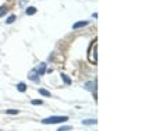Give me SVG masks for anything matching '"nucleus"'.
<instances>
[{"instance_id": "9", "label": "nucleus", "mask_w": 167, "mask_h": 131, "mask_svg": "<svg viewBox=\"0 0 167 131\" xmlns=\"http://www.w3.org/2000/svg\"><path fill=\"white\" fill-rule=\"evenodd\" d=\"M61 78H63V81L65 82V85H70L71 84V78L68 75H65V74H61Z\"/></svg>"}, {"instance_id": "17", "label": "nucleus", "mask_w": 167, "mask_h": 131, "mask_svg": "<svg viewBox=\"0 0 167 131\" xmlns=\"http://www.w3.org/2000/svg\"><path fill=\"white\" fill-rule=\"evenodd\" d=\"M32 105H35V106H38V105H42V100L39 99V100H32Z\"/></svg>"}, {"instance_id": "2", "label": "nucleus", "mask_w": 167, "mask_h": 131, "mask_svg": "<svg viewBox=\"0 0 167 131\" xmlns=\"http://www.w3.org/2000/svg\"><path fill=\"white\" fill-rule=\"evenodd\" d=\"M96 50H98V45H96V41H93V42L91 43V46H89V50H88V60L91 61L92 64H96V61H98Z\"/></svg>"}, {"instance_id": "8", "label": "nucleus", "mask_w": 167, "mask_h": 131, "mask_svg": "<svg viewBox=\"0 0 167 131\" xmlns=\"http://www.w3.org/2000/svg\"><path fill=\"white\" fill-rule=\"evenodd\" d=\"M98 120H93V119H88V120H82V124L85 126H92V124H96Z\"/></svg>"}, {"instance_id": "18", "label": "nucleus", "mask_w": 167, "mask_h": 131, "mask_svg": "<svg viewBox=\"0 0 167 131\" xmlns=\"http://www.w3.org/2000/svg\"><path fill=\"white\" fill-rule=\"evenodd\" d=\"M0 131H2V130H0Z\"/></svg>"}, {"instance_id": "7", "label": "nucleus", "mask_w": 167, "mask_h": 131, "mask_svg": "<svg viewBox=\"0 0 167 131\" xmlns=\"http://www.w3.org/2000/svg\"><path fill=\"white\" fill-rule=\"evenodd\" d=\"M25 13L28 14V16H34L35 13H36V7H34V6H31V7H28L25 10Z\"/></svg>"}, {"instance_id": "1", "label": "nucleus", "mask_w": 167, "mask_h": 131, "mask_svg": "<svg viewBox=\"0 0 167 131\" xmlns=\"http://www.w3.org/2000/svg\"><path fill=\"white\" fill-rule=\"evenodd\" d=\"M68 117L67 116H50V117H46L42 120L43 124H57V123H64L67 121Z\"/></svg>"}, {"instance_id": "6", "label": "nucleus", "mask_w": 167, "mask_h": 131, "mask_svg": "<svg viewBox=\"0 0 167 131\" xmlns=\"http://www.w3.org/2000/svg\"><path fill=\"white\" fill-rule=\"evenodd\" d=\"M85 25H88V21H78V22H75L73 25V29H79V28H82V27H85Z\"/></svg>"}, {"instance_id": "11", "label": "nucleus", "mask_w": 167, "mask_h": 131, "mask_svg": "<svg viewBox=\"0 0 167 131\" xmlns=\"http://www.w3.org/2000/svg\"><path fill=\"white\" fill-rule=\"evenodd\" d=\"M39 94L43 95V96H49V98H50V92L46 91V89H42V88H41V89H39Z\"/></svg>"}, {"instance_id": "13", "label": "nucleus", "mask_w": 167, "mask_h": 131, "mask_svg": "<svg viewBox=\"0 0 167 131\" xmlns=\"http://www.w3.org/2000/svg\"><path fill=\"white\" fill-rule=\"evenodd\" d=\"M7 10H8V8L6 7V6H2V7H0V17H2L3 14H4V13H6V11H7Z\"/></svg>"}, {"instance_id": "3", "label": "nucleus", "mask_w": 167, "mask_h": 131, "mask_svg": "<svg viewBox=\"0 0 167 131\" xmlns=\"http://www.w3.org/2000/svg\"><path fill=\"white\" fill-rule=\"evenodd\" d=\"M28 78L32 80V81H35V82H39V74H38L36 68H34V70L29 71V73H28Z\"/></svg>"}, {"instance_id": "10", "label": "nucleus", "mask_w": 167, "mask_h": 131, "mask_svg": "<svg viewBox=\"0 0 167 131\" xmlns=\"http://www.w3.org/2000/svg\"><path fill=\"white\" fill-rule=\"evenodd\" d=\"M17 89H18L20 92H25L26 91V85L24 84V82H20V84L17 85Z\"/></svg>"}, {"instance_id": "4", "label": "nucleus", "mask_w": 167, "mask_h": 131, "mask_svg": "<svg viewBox=\"0 0 167 131\" xmlns=\"http://www.w3.org/2000/svg\"><path fill=\"white\" fill-rule=\"evenodd\" d=\"M84 88H85L86 91L95 92V91H96V84H95L93 81H88V82H86V84H85V87H84Z\"/></svg>"}, {"instance_id": "15", "label": "nucleus", "mask_w": 167, "mask_h": 131, "mask_svg": "<svg viewBox=\"0 0 167 131\" xmlns=\"http://www.w3.org/2000/svg\"><path fill=\"white\" fill-rule=\"evenodd\" d=\"M29 2V0H20V7H25V4H26V3H28Z\"/></svg>"}, {"instance_id": "14", "label": "nucleus", "mask_w": 167, "mask_h": 131, "mask_svg": "<svg viewBox=\"0 0 167 131\" xmlns=\"http://www.w3.org/2000/svg\"><path fill=\"white\" fill-rule=\"evenodd\" d=\"M71 130V127L70 126H64V127H60L57 131H70Z\"/></svg>"}, {"instance_id": "5", "label": "nucleus", "mask_w": 167, "mask_h": 131, "mask_svg": "<svg viewBox=\"0 0 167 131\" xmlns=\"http://www.w3.org/2000/svg\"><path fill=\"white\" fill-rule=\"evenodd\" d=\"M36 71H38V74H39V75H42V74L46 73V63H41L39 67L36 68Z\"/></svg>"}, {"instance_id": "12", "label": "nucleus", "mask_w": 167, "mask_h": 131, "mask_svg": "<svg viewBox=\"0 0 167 131\" xmlns=\"http://www.w3.org/2000/svg\"><path fill=\"white\" fill-rule=\"evenodd\" d=\"M16 21V16H10L7 20H6V24H13Z\"/></svg>"}, {"instance_id": "16", "label": "nucleus", "mask_w": 167, "mask_h": 131, "mask_svg": "<svg viewBox=\"0 0 167 131\" xmlns=\"http://www.w3.org/2000/svg\"><path fill=\"white\" fill-rule=\"evenodd\" d=\"M6 113H8V114H18V110H6Z\"/></svg>"}]
</instances>
